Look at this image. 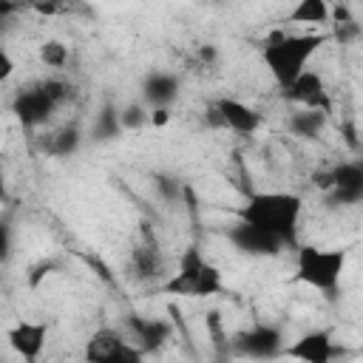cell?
<instances>
[{
    "label": "cell",
    "mask_w": 363,
    "mask_h": 363,
    "mask_svg": "<svg viewBox=\"0 0 363 363\" xmlns=\"http://www.w3.org/2000/svg\"><path fill=\"white\" fill-rule=\"evenodd\" d=\"M235 216L238 221H247L281 238L286 247H298V224L303 216V199L286 190H261V193H250L247 201L235 210Z\"/></svg>",
    "instance_id": "6da1fadb"
},
{
    "label": "cell",
    "mask_w": 363,
    "mask_h": 363,
    "mask_svg": "<svg viewBox=\"0 0 363 363\" xmlns=\"http://www.w3.org/2000/svg\"><path fill=\"white\" fill-rule=\"evenodd\" d=\"M130 340L113 329V326H99L88 340H85V349H82V357L85 363H119V357L128 352Z\"/></svg>",
    "instance_id": "8fae6325"
},
{
    "label": "cell",
    "mask_w": 363,
    "mask_h": 363,
    "mask_svg": "<svg viewBox=\"0 0 363 363\" xmlns=\"http://www.w3.org/2000/svg\"><path fill=\"white\" fill-rule=\"evenodd\" d=\"M357 167H360V173H363V159H357Z\"/></svg>",
    "instance_id": "4dcf8cb0"
},
{
    "label": "cell",
    "mask_w": 363,
    "mask_h": 363,
    "mask_svg": "<svg viewBox=\"0 0 363 363\" xmlns=\"http://www.w3.org/2000/svg\"><path fill=\"white\" fill-rule=\"evenodd\" d=\"M79 139H82V136H79V128H77V125H65V128H60L57 133L48 136L45 153H48V156H57V159H65V156L77 153Z\"/></svg>",
    "instance_id": "d6986e66"
},
{
    "label": "cell",
    "mask_w": 363,
    "mask_h": 363,
    "mask_svg": "<svg viewBox=\"0 0 363 363\" xmlns=\"http://www.w3.org/2000/svg\"><path fill=\"white\" fill-rule=\"evenodd\" d=\"M133 264H136V269H139V275H142V278L156 275V269L162 267V261H159L150 250H136V252H133Z\"/></svg>",
    "instance_id": "603a6c76"
},
{
    "label": "cell",
    "mask_w": 363,
    "mask_h": 363,
    "mask_svg": "<svg viewBox=\"0 0 363 363\" xmlns=\"http://www.w3.org/2000/svg\"><path fill=\"white\" fill-rule=\"evenodd\" d=\"M11 71H14V62H11L9 51H6V48H0V79H9V77H11Z\"/></svg>",
    "instance_id": "83f0119b"
},
{
    "label": "cell",
    "mask_w": 363,
    "mask_h": 363,
    "mask_svg": "<svg viewBox=\"0 0 363 363\" xmlns=\"http://www.w3.org/2000/svg\"><path fill=\"white\" fill-rule=\"evenodd\" d=\"M40 60L48 68H65L68 65V45L60 43V40H45L40 45Z\"/></svg>",
    "instance_id": "44dd1931"
},
{
    "label": "cell",
    "mask_w": 363,
    "mask_h": 363,
    "mask_svg": "<svg viewBox=\"0 0 363 363\" xmlns=\"http://www.w3.org/2000/svg\"><path fill=\"white\" fill-rule=\"evenodd\" d=\"M281 99H286L295 108H306V111H320L326 116H332L335 111V99L323 82V77L318 71H303L286 91H281Z\"/></svg>",
    "instance_id": "8992f818"
},
{
    "label": "cell",
    "mask_w": 363,
    "mask_h": 363,
    "mask_svg": "<svg viewBox=\"0 0 363 363\" xmlns=\"http://www.w3.org/2000/svg\"><path fill=\"white\" fill-rule=\"evenodd\" d=\"M34 11H40V14H54L57 6H34Z\"/></svg>",
    "instance_id": "f546056e"
},
{
    "label": "cell",
    "mask_w": 363,
    "mask_h": 363,
    "mask_svg": "<svg viewBox=\"0 0 363 363\" xmlns=\"http://www.w3.org/2000/svg\"><path fill=\"white\" fill-rule=\"evenodd\" d=\"M221 292H224L221 269L196 244L182 250L176 272L159 286V295H170V298H213Z\"/></svg>",
    "instance_id": "3957f363"
},
{
    "label": "cell",
    "mask_w": 363,
    "mask_h": 363,
    "mask_svg": "<svg viewBox=\"0 0 363 363\" xmlns=\"http://www.w3.org/2000/svg\"><path fill=\"white\" fill-rule=\"evenodd\" d=\"M122 130H125V128H122L119 111L111 108V105H105V108L99 111L96 122H94V139H96V142H108V139H116Z\"/></svg>",
    "instance_id": "ffe728a7"
},
{
    "label": "cell",
    "mask_w": 363,
    "mask_h": 363,
    "mask_svg": "<svg viewBox=\"0 0 363 363\" xmlns=\"http://www.w3.org/2000/svg\"><path fill=\"white\" fill-rule=\"evenodd\" d=\"M335 354H337L335 335L326 326H318V329L303 332L301 337H295L284 349V357H292L298 363H332Z\"/></svg>",
    "instance_id": "ba28073f"
},
{
    "label": "cell",
    "mask_w": 363,
    "mask_h": 363,
    "mask_svg": "<svg viewBox=\"0 0 363 363\" xmlns=\"http://www.w3.org/2000/svg\"><path fill=\"white\" fill-rule=\"evenodd\" d=\"M128 329L133 335V346H139L145 354H153L159 352L170 335H173V326L164 320V318H142V315H130L128 318Z\"/></svg>",
    "instance_id": "5bb4252c"
},
{
    "label": "cell",
    "mask_w": 363,
    "mask_h": 363,
    "mask_svg": "<svg viewBox=\"0 0 363 363\" xmlns=\"http://www.w3.org/2000/svg\"><path fill=\"white\" fill-rule=\"evenodd\" d=\"M6 340L9 346L28 363H34L43 349H45V340H48V323L43 320H17L9 332H6Z\"/></svg>",
    "instance_id": "7c38bea8"
},
{
    "label": "cell",
    "mask_w": 363,
    "mask_h": 363,
    "mask_svg": "<svg viewBox=\"0 0 363 363\" xmlns=\"http://www.w3.org/2000/svg\"><path fill=\"white\" fill-rule=\"evenodd\" d=\"M224 235L238 252H244L250 258H275L286 247L281 238H275V235H269V233H264L247 221H235Z\"/></svg>",
    "instance_id": "9c48e42d"
},
{
    "label": "cell",
    "mask_w": 363,
    "mask_h": 363,
    "mask_svg": "<svg viewBox=\"0 0 363 363\" xmlns=\"http://www.w3.org/2000/svg\"><path fill=\"white\" fill-rule=\"evenodd\" d=\"M230 349L238 357H250V360H272V357H284L286 340L281 326L272 323H255L250 329H241L238 335H233Z\"/></svg>",
    "instance_id": "5b68a950"
},
{
    "label": "cell",
    "mask_w": 363,
    "mask_h": 363,
    "mask_svg": "<svg viewBox=\"0 0 363 363\" xmlns=\"http://www.w3.org/2000/svg\"><path fill=\"white\" fill-rule=\"evenodd\" d=\"M57 108H60V105L51 99V94L45 91L43 82L28 85V88H20L17 96H14V102H11L14 116H17L23 125H31V128H34V125H43Z\"/></svg>",
    "instance_id": "30bf717a"
},
{
    "label": "cell",
    "mask_w": 363,
    "mask_h": 363,
    "mask_svg": "<svg viewBox=\"0 0 363 363\" xmlns=\"http://www.w3.org/2000/svg\"><path fill=\"white\" fill-rule=\"evenodd\" d=\"M167 122H170V108H156V111H150V125L162 128V125H167Z\"/></svg>",
    "instance_id": "f1b7e54d"
},
{
    "label": "cell",
    "mask_w": 363,
    "mask_h": 363,
    "mask_svg": "<svg viewBox=\"0 0 363 363\" xmlns=\"http://www.w3.org/2000/svg\"><path fill=\"white\" fill-rule=\"evenodd\" d=\"M332 37L323 31H301V34H284L275 31L264 40L261 45V60L267 65V71L272 74L275 85L281 91H286L309 65V60L323 48V43H329Z\"/></svg>",
    "instance_id": "7a4b0ae2"
},
{
    "label": "cell",
    "mask_w": 363,
    "mask_h": 363,
    "mask_svg": "<svg viewBox=\"0 0 363 363\" xmlns=\"http://www.w3.org/2000/svg\"><path fill=\"white\" fill-rule=\"evenodd\" d=\"M216 60H218V48H216V45H201V48H199V62H201L204 68L213 65Z\"/></svg>",
    "instance_id": "4316f807"
},
{
    "label": "cell",
    "mask_w": 363,
    "mask_h": 363,
    "mask_svg": "<svg viewBox=\"0 0 363 363\" xmlns=\"http://www.w3.org/2000/svg\"><path fill=\"white\" fill-rule=\"evenodd\" d=\"M349 252L343 247H315L298 244L295 247V278L318 292H337L340 278L346 272Z\"/></svg>",
    "instance_id": "277c9868"
},
{
    "label": "cell",
    "mask_w": 363,
    "mask_h": 363,
    "mask_svg": "<svg viewBox=\"0 0 363 363\" xmlns=\"http://www.w3.org/2000/svg\"><path fill=\"white\" fill-rule=\"evenodd\" d=\"M312 184L318 187V190H332V170H318V173H312Z\"/></svg>",
    "instance_id": "484cf974"
},
{
    "label": "cell",
    "mask_w": 363,
    "mask_h": 363,
    "mask_svg": "<svg viewBox=\"0 0 363 363\" xmlns=\"http://www.w3.org/2000/svg\"><path fill=\"white\" fill-rule=\"evenodd\" d=\"M207 113H210V122L213 125L230 128L233 133H241V136H252L264 125V116L252 105H247V102H241L235 96H218L210 105Z\"/></svg>",
    "instance_id": "52a82bcc"
},
{
    "label": "cell",
    "mask_w": 363,
    "mask_h": 363,
    "mask_svg": "<svg viewBox=\"0 0 363 363\" xmlns=\"http://www.w3.org/2000/svg\"><path fill=\"white\" fill-rule=\"evenodd\" d=\"M329 170H332V190H329L332 204H340V207L360 204L363 201V173H360L357 162H337Z\"/></svg>",
    "instance_id": "4fadbf2b"
},
{
    "label": "cell",
    "mask_w": 363,
    "mask_h": 363,
    "mask_svg": "<svg viewBox=\"0 0 363 363\" xmlns=\"http://www.w3.org/2000/svg\"><path fill=\"white\" fill-rule=\"evenodd\" d=\"M326 122H329L326 113L298 108V111H292V116H289V130H292L295 136H301V139H318V136L326 130Z\"/></svg>",
    "instance_id": "2e32d148"
},
{
    "label": "cell",
    "mask_w": 363,
    "mask_h": 363,
    "mask_svg": "<svg viewBox=\"0 0 363 363\" xmlns=\"http://www.w3.org/2000/svg\"><path fill=\"white\" fill-rule=\"evenodd\" d=\"M48 269H54V261H40V264L31 269V278H28V284H31V286H37V284H40V281L48 275Z\"/></svg>",
    "instance_id": "d4e9b609"
},
{
    "label": "cell",
    "mask_w": 363,
    "mask_h": 363,
    "mask_svg": "<svg viewBox=\"0 0 363 363\" xmlns=\"http://www.w3.org/2000/svg\"><path fill=\"white\" fill-rule=\"evenodd\" d=\"M156 190H159L167 201H173V199H179L182 184H179V179H173V176H167V173H159V176H156Z\"/></svg>",
    "instance_id": "cb8c5ba5"
},
{
    "label": "cell",
    "mask_w": 363,
    "mask_h": 363,
    "mask_svg": "<svg viewBox=\"0 0 363 363\" xmlns=\"http://www.w3.org/2000/svg\"><path fill=\"white\" fill-rule=\"evenodd\" d=\"M179 91H182V79L173 71H159L156 68V71L145 74V79H142V102L150 105V111L170 108L173 99L179 96Z\"/></svg>",
    "instance_id": "9a60e30c"
},
{
    "label": "cell",
    "mask_w": 363,
    "mask_h": 363,
    "mask_svg": "<svg viewBox=\"0 0 363 363\" xmlns=\"http://www.w3.org/2000/svg\"><path fill=\"white\" fill-rule=\"evenodd\" d=\"M289 23H303V26H332V9L323 0H301L289 11Z\"/></svg>",
    "instance_id": "ac0fdd59"
},
{
    "label": "cell",
    "mask_w": 363,
    "mask_h": 363,
    "mask_svg": "<svg viewBox=\"0 0 363 363\" xmlns=\"http://www.w3.org/2000/svg\"><path fill=\"white\" fill-rule=\"evenodd\" d=\"M119 119H122V128L125 130H136V128H145L150 122V111L142 105V102H130L119 111Z\"/></svg>",
    "instance_id": "7402d4cb"
},
{
    "label": "cell",
    "mask_w": 363,
    "mask_h": 363,
    "mask_svg": "<svg viewBox=\"0 0 363 363\" xmlns=\"http://www.w3.org/2000/svg\"><path fill=\"white\" fill-rule=\"evenodd\" d=\"M360 34H363V26L352 17V11L346 6H335L332 9V31H329V37L337 40L340 45H352Z\"/></svg>",
    "instance_id": "e0dca14e"
}]
</instances>
